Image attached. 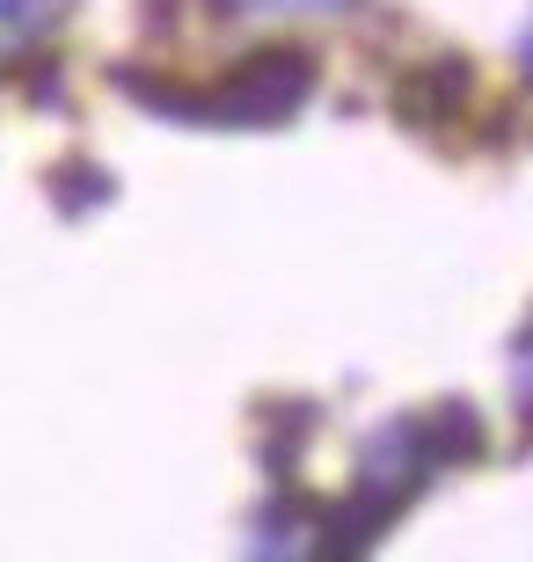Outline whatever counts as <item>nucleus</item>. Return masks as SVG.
<instances>
[{"instance_id": "423d86ee", "label": "nucleus", "mask_w": 533, "mask_h": 562, "mask_svg": "<svg viewBox=\"0 0 533 562\" xmlns=\"http://www.w3.org/2000/svg\"><path fill=\"white\" fill-rule=\"evenodd\" d=\"M526 74H533V37H526Z\"/></svg>"}, {"instance_id": "39448f33", "label": "nucleus", "mask_w": 533, "mask_h": 562, "mask_svg": "<svg viewBox=\"0 0 533 562\" xmlns=\"http://www.w3.org/2000/svg\"><path fill=\"white\" fill-rule=\"evenodd\" d=\"M234 8H264V15H300V8H344V0H234Z\"/></svg>"}, {"instance_id": "7ed1b4c3", "label": "nucleus", "mask_w": 533, "mask_h": 562, "mask_svg": "<svg viewBox=\"0 0 533 562\" xmlns=\"http://www.w3.org/2000/svg\"><path fill=\"white\" fill-rule=\"evenodd\" d=\"M468 66L460 59H431V66H417L410 81L395 88V117L402 125H417V132H431V125H446V117H460V103H468Z\"/></svg>"}, {"instance_id": "f257e3e1", "label": "nucleus", "mask_w": 533, "mask_h": 562, "mask_svg": "<svg viewBox=\"0 0 533 562\" xmlns=\"http://www.w3.org/2000/svg\"><path fill=\"white\" fill-rule=\"evenodd\" d=\"M460 460H482V424H475L468 402H446V409H424V417H395L388 431L366 446L358 460V490L351 504H336L322 526V555H358L388 533L417 497H424L431 475H446Z\"/></svg>"}, {"instance_id": "20e7f679", "label": "nucleus", "mask_w": 533, "mask_h": 562, "mask_svg": "<svg viewBox=\"0 0 533 562\" xmlns=\"http://www.w3.org/2000/svg\"><path fill=\"white\" fill-rule=\"evenodd\" d=\"M59 22V0H0V44H30Z\"/></svg>"}, {"instance_id": "f03ea898", "label": "nucleus", "mask_w": 533, "mask_h": 562, "mask_svg": "<svg viewBox=\"0 0 533 562\" xmlns=\"http://www.w3.org/2000/svg\"><path fill=\"white\" fill-rule=\"evenodd\" d=\"M118 88L132 103L162 110V117H184V125L264 132V125H286L292 110L314 95V59L308 52H256V59H242L220 88H168V81H154V74H132V66H124Z\"/></svg>"}]
</instances>
